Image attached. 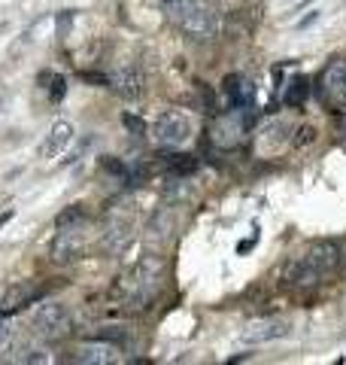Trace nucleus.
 <instances>
[{"label":"nucleus","mask_w":346,"mask_h":365,"mask_svg":"<svg viewBox=\"0 0 346 365\" xmlns=\"http://www.w3.org/2000/svg\"><path fill=\"white\" fill-rule=\"evenodd\" d=\"M177 21H179V28L198 43H206V40L219 37V16H216V9L206 4V0H194L186 13L177 16Z\"/></svg>","instance_id":"4"},{"label":"nucleus","mask_w":346,"mask_h":365,"mask_svg":"<svg viewBox=\"0 0 346 365\" xmlns=\"http://www.w3.org/2000/svg\"><path fill=\"white\" fill-rule=\"evenodd\" d=\"M110 86H112V91L119 98L137 101L143 95V73H140V67H137V64H125V67H119V71H112Z\"/></svg>","instance_id":"10"},{"label":"nucleus","mask_w":346,"mask_h":365,"mask_svg":"<svg viewBox=\"0 0 346 365\" xmlns=\"http://www.w3.org/2000/svg\"><path fill=\"white\" fill-rule=\"evenodd\" d=\"M49 79H52V101H58V98H64V91H67V83H64V76H52L49 73Z\"/></svg>","instance_id":"25"},{"label":"nucleus","mask_w":346,"mask_h":365,"mask_svg":"<svg viewBox=\"0 0 346 365\" xmlns=\"http://www.w3.org/2000/svg\"><path fill=\"white\" fill-rule=\"evenodd\" d=\"M16 338H19L16 326H13V323H6V319H0V353H9V350H13Z\"/></svg>","instance_id":"19"},{"label":"nucleus","mask_w":346,"mask_h":365,"mask_svg":"<svg viewBox=\"0 0 346 365\" xmlns=\"http://www.w3.org/2000/svg\"><path fill=\"white\" fill-rule=\"evenodd\" d=\"M316 140V128L313 125H301V128H298V137H295V146H310Z\"/></svg>","instance_id":"23"},{"label":"nucleus","mask_w":346,"mask_h":365,"mask_svg":"<svg viewBox=\"0 0 346 365\" xmlns=\"http://www.w3.org/2000/svg\"><path fill=\"white\" fill-rule=\"evenodd\" d=\"M285 335H288V319L264 317V319H256V323L246 326L243 341H246V344H268V341L285 338Z\"/></svg>","instance_id":"9"},{"label":"nucleus","mask_w":346,"mask_h":365,"mask_svg":"<svg viewBox=\"0 0 346 365\" xmlns=\"http://www.w3.org/2000/svg\"><path fill=\"white\" fill-rule=\"evenodd\" d=\"M76 362H85V365L119 362V347L110 344V341H85V344L76 347Z\"/></svg>","instance_id":"13"},{"label":"nucleus","mask_w":346,"mask_h":365,"mask_svg":"<svg viewBox=\"0 0 346 365\" xmlns=\"http://www.w3.org/2000/svg\"><path fill=\"white\" fill-rule=\"evenodd\" d=\"M256 244H258V232H256V235H252V237H246V241H243V244H240L237 250H240V253H246V250H252V247H256Z\"/></svg>","instance_id":"26"},{"label":"nucleus","mask_w":346,"mask_h":365,"mask_svg":"<svg viewBox=\"0 0 346 365\" xmlns=\"http://www.w3.org/2000/svg\"><path fill=\"white\" fill-rule=\"evenodd\" d=\"M9 220H13V210H4V213H0V228H4Z\"/></svg>","instance_id":"27"},{"label":"nucleus","mask_w":346,"mask_h":365,"mask_svg":"<svg viewBox=\"0 0 346 365\" xmlns=\"http://www.w3.org/2000/svg\"><path fill=\"white\" fill-rule=\"evenodd\" d=\"M322 95H325L328 104L346 110V58L331 61L322 71Z\"/></svg>","instance_id":"8"},{"label":"nucleus","mask_w":346,"mask_h":365,"mask_svg":"<svg viewBox=\"0 0 346 365\" xmlns=\"http://www.w3.org/2000/svg\"><path fill=\"white\" fill-rule=\"evenodd\" d=\"M170 168L173 174H189V170H194V162L192 155H170Z\"/></svg>","instance_id":"21"},{"label":"nucleus","mask_w":346,"mask_h":365,"mask_svg":"<svg viewBox=\"0 0 346 365\" xmlns=\"http://www.w3.org/2000/svg\"><path fill=\"white\" fill-rule=\"evenodd\" d=\"M70 143H73V125L67 122V119H58V122H52L49 134H46V140L40 143V155L43 158H58Z\"/></svg>","instance_id":"12"},{"label":"nucleus","mask_w":346,"mask_h":365,"mask_svg":"<svg viewBox=\"0 0 346 365\" xmlns=\"http://www.w3.org/2000/svg\"><path fill=\"white\" fill-rule=\"evenodd\" d=\"M192 137V119L182 110H167L152 122V140L161 150H177V146L189 143Z\"/></svg>","instance_id":"3"},{"label":"nucleus","mask_w":346,"mask_h":365,"mask_svg":"<svg viewBox=\"0 0 346 365\" xmlns=\"http://www.w3.org/2000/svg\"><path fill=\"white\" fill-rule=\"evenodd\" d=\"M158 287H161V259L143 256L128 274H122L119 277L115 292L122 295V302L128 307H146L149 302L155 299Z\"/></svg>","instance_id":"2"},{"label":"nucleus","mask_w":346,"mask_h":365,"mask_svg":"<svg viewBox=\"0 0 346 365\" xmlns=\"http://www.w3.org/2000/svg\"><path fill=\"white\" fill-rule=\"evenodd\" d=\"M122 122H125V128H128V131H134V134H146V125H143V119L131 116V113H125Z\"/></svg>","instance_id":"24"},{"label":"nucleus","mask_w":346,"mask_h":365,"mask_svg":"<svg viewBox=\"0 0 346 365\" xmlns=\"http://www.w3.org/2000/svg\"><path fill=\"white\" fill-rule=\"evenodd\" d=\"M83 220H85V210H83V207H70V210L58 213L55 225H73V222H83Z\"/></svg>","instance_id":"20"},{"label":"nucleus","mask_w":346,"mask_h":365,"mask_svg":"<svg viewBox=\"0 0 346 365\" xmlns=\"http://www.w3.org/2000/svg\"><path fill=\"white\" fill-rule=\"evenodd\" d=\"M31 326H33V335L43 338V341L64 338V335H70V329H73L67 307L58 304V302H43L37 307V314L31 317Z\"/></svg>","instance_id":"5"},{"label":"nucleus","mask_w":346,"mask_h":365,"mask_svg":"<svg viewBox=\"0 0 346 365\" xmlns=\"http://www.w3.org/2000/svg\"><path fill=\"white\" fill-rule=\"evenodd\" d=\"M340 265V247L337 241H310L304 250L288 259L283 271V280L288 287H316Z\"/></svg>","instance_id":"1"},{"label":"nucleus","mask_w":346,"mask_h":365,"mask_svg":"<svg viewBox=\"0 0 346 365\" xmlns=\"http://www.w3.org/2000/svg\"><path fill=\"white\" fill-rule=\"evenodd\" d=\"M9 359H13V362H25V365H33V362L49 365L52 362V353H49V347H46V344H37V341H25V344L13 347Z\"/></svg>","instance_id":"16"},{"label":"nucleus","mask_w":346,"mask_h":365,"mask_svg":"<svg viewBox=\"0 0 346 365\" xmlns=\"http://www.w3.org/2000/svg\"><path fill=\"white\" fill-rule=\"evenodd\" d=\"M288 131H292V125H288L285 119H273L268 122L264 128L258 131V150L264 155H276L280 153V146L288 140Z\"/></svg>","instance_id":"14"},{"label":"nucleus","mask_w":346,"mask_h":365,"mask_svg":"<svg viewBox=\"0 0 346 365\" xmlns=\"http://www.w3.org/2000/svg\"><path fill=\"white\" fill-rule=\"evenodd\" d=\"M310 95V83H307V76H295L292 83H288L285 88V95H283V104L285 107H301L304 101Z\"/></svg>","instance_id":"18"},{"label":"nucleus","mask_w":346,"mask_h":365,"mask_svg":"<svg viewBox=\"0 0 346 365\" xmlns=\"http://www.w3.org/2000/svg\"><path fill=\"white\" fill-rule=\"evenodd\" d=\"M222 91H225L231 107H237V110H252L256 107V86H252L246 76H240V73L225 76Z\"/></svg>","instance_id":"11"},{"label":"nucleus","mask_w":346,"mask_h":365,"mask_svg":"<svg viewBox=\"0 0 346 365\" xmlns=\"http://www.w3.org/2000/svg\"><path fill=\"white\" fill-rule=\"evenodd\" d=\"M249 122H252V110L231 107V113L219 116L216 125H213V143L222 146V150H234V146L243 143V137L249 131Z\"/></svg>","instance_id":"7"},{"label":"nucleus","mask_w":346,"mask_h":365,"mask_svg":"<svg viewBox=\"0 0 346 365\" xmlns=\"http://www.w3.org/2000/svg\"><path fill=\"white\" fill-rule=\"evenodd\" d=\"M37 299V287H31V283H13V287H6L0 292V311H19V307L31 304Z\"/></svg>","instance_id":"15"},{"label":"nucleus","mask_w":346,"mask_h":365,"mask_svg":"<svg viewBox=\"0 0 346 365\" xmlns=\"http://www.w3.org/2000/svg\"><path fill=\"white\" fill-rule=\"evenodd\" d=\"M192 4H194V0H161V6H164L173 19H177L179 13H186V9H189Z\"/></svg>","instance_id":"22"},{"label":"nucleus","mask_w":346,"mask_h":365,"mask_svg":"<svg viewBox=\"0 0 346 365\" xmlns=\"http://www.w3.org/2000/svg\"><path fill=\"white\" fill-rule=\"evenodd\" d=\"M131 241V222L128 220H112L107 225V232H103V247L110 250V253H119L125 250Z\"/></svg>","instance_id":"17"},{"label":"nucleus","mask_w":346,"mask_h":365,"mask_svg":"<svg viewBox=\"0 0 346 365\" xmlns=\"http://www.w3.org/2000/svg\"><path fill=\"white\" fill-rule=\"evenodd\" d=\"M88 247V235H85V220L73 222V225H58V235L52 241V262L55 265H70Z\"/></svg>","instance_id":"6"}]
</instances>
